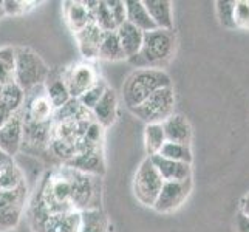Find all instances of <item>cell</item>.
Instances as JSON below:
<instances>
[{
  "label": "cell",
  "mask_w": 249,
  "mask_h": 232,
  "mask_svg": "<svg viewBox=\"0 0 249 232\" xmlns=\"http://www.w3.org/2000/svg\"><path fill=\"white\" fill-rule=\"evenodd\" d=\"M177 47V36L172 30H153L144 33V42L140 53L128 59L136 70L140 68H152V70H161L162 67L170 62L174 57Z\"/></svg>",
  "instance_id": "obj_1"
},
{
  "label": "cell",
  "mask_w": 249,
  "mask_h": 232,
  "mask_svg": "<svg viewBox=\"0 0 249 232\" xmlns=\"http://www.w3.org/2000/svg\"><path fill=\"white\" fill-rule=\"evenodd\" d=\"M172 87L170 76L162 70H152V68H140L124 81L123 85V98L124 104L128 110L138 107L153 93Z\"/></svg>",
  "instance_id": "obj_2"
},
{
  "label": "cell",
  "mask_w": 249,
  "mask_h": 232,
  "mask_svg": "<svg viewBox=\"0 0 249 232\" xmlns=\"http://www.w3.org/2000/svg\"><path fill=\"white\" fill-rule=\"evenodd\" d=\"M14 82L25 93L44 85L50 71L44 59L28 47H14Z\"/></svg>",
  "instance_id": "obj_3"
},
{
  "label": "cell",
  "mask_w": 249,
  "mask_h": 232,
  "mask_svg": "<svg viewBox=\"0 0 249 232\" xmlns=\"http://www.w3.org/2000/svg\"><path fill=\"white\" fill-rule=\"evenodd\" d=\"M65 167V166H64ZM67 169V175L71 186V206L74 211L84 212L101 209L102 203V179L101 177L87 175L82 172Z\"/></svg>",
  "instance_id": "obj_4"
},
{
  "label": "cell",
  "mask_w": 249,
  "mask_h": 232,
  "mask_svg": "<svg viewBox=\"0 0 249 232\" xmlns=\"http://www.w3.org/2000/svg\"><path fill=\"white\" fill-rule=\"evenodd\" d=\"M175 108V93L174 87H166L155 91L138 107L130 111L145 124H162L167 118L174 115Z\"/></svg>",
  "instance_id": "obj_5"
},
{
  "label": "cell",
  "mask_w": 249,
  "mask_h": 232,
  "mask_svg": "<svg viewBox=\"0 0 249 232\" xmlns=\"http://www.w3.org/2000/svg\"><path fill=\"white\" fill-rule=\"evenodd\" d=\"M162 184H164V179L161 178L152 160L147 157L140 164L133 178V194L136 200L141 204L152 208L161 192Z\"/></svg>",
  "instance_id": "obj_6"
},
{
  "label": "cell",
  "mask_w": 249,
  "mask_h": 232,
  "mask_svg": "<svg viewBox=\"0 0 249 232\" xmlns=\"http://www.w3.org/2000/svg\"><path fill=\"white\" fill-rule=\"evenodd\" d=\"M192 192V178L186 181H164L153 209L160 214H169L179 209Z\"/></svg>",
  "instance_id": "obj_7"
},
{
  "label": "cell",
  "mask_w": 249,
  "mask_h": 232,
  "mask_svg": "<svg viewBox=\"0 0 249 232\" xmlns=\"http://www.w3.org/2000/svg\"><path fill=\"white\" fill-rule=\"evenodd\" d=\"M53 127H54V121L34 123L25 119L22 150L31 153H40L48 150L50 143L53 140Z\"/></svg>",
  "instance_id": "obj_8"
},
{
  "label": "cell",
  "mask_w": 249,
  "mask_h": 232,
  "mask_svg": "<svg viewBox=\"0 0 249 232\" xmlns=\"http://www.w3.org/2000/svg\"><path fill=\"white\" fill-rule=\"evenodd\" d=\"M65 84L70 98L79 99L90 87L98 82L99 76L90 64H74L64 68Z\"/></svg>",
  "instance_id": "obj_9"
},
{
  "label": "cell",
  "mask_w": 249,
  "mask_h": 232,
  "mask_svg": "<svg viewBox=\"0 0 249 232\" xmlns=\"http://www.w3.org/2000/svg\"><path fill=\"white\" fill-rule=\"evenodd\" d=\"M23 107L17 110L16 113L11 115V118L0 127V149L6 155L14 158L22 150V141H23Z\"/></svg>",
  "instance_id": "obj_10"
},
{
  "label": "cell",
  "mask_w": 249,
  "mask_h": 232,
  "mask_svg": "<svg viewBox=\"0 0 249 232\" xmlns=\"http://www.w3.org/2000/svg\"><path fill=\"white\" fill-rule=\"evenodd\" d=\"M54 107L47 98V94L44 91V85L36 87L27 93V98H25V104H23V115L25 119L34 123H47V121H53L54 116Z\"/></svg>",
  "instance_id": "obj_11"
},
{
  "label": "cell",
  "mask_w": 249,
  "mask_h": 232,
  "mask_svg": "<svg viewBox=\"0 0 249 232\" xmlns=\"http://www.w3.org/2000/svg\"><path fill=\"white\" fill-rule=\"evenodd\" d=\"M62 166L70 167L73 170L82 172L87 175H94V177H104L106 174V160H104V152L102 147L99 149H87L82 150L78 155H74L71 160L64 162Z\"/></svg>",
  "instance_id": "obj_12"
},
{
  "label": "cell",
  "mask_w": 249,
  "mask_h": 232,
  "mask_svg": "<svg viewBox=\"0 0 249 232\" xmlns=\"http://www.w3.org/2000/svg\"><path fill=\"white\" fill-rule=\"evenodd\" d=\"M44 91L54 108L62 107L65 102L70 99V93H68L67 84H65L64 68L61 67L50 68L48 76L44 82Z\"/></svg>",
  "instance_id": "obj_13"
},
{
  "label": "cell",
  "mask_w": 249,
  "mask_h": 232,
  "mask_svg": "<svg viewBox=\"0 0 249 232\" xmlns=\"http://www.w3.org/2000/svg\"><path fill=\"white\" fill-rule=\"evenodd\" d=\"M91 115L94 121L104 128V130L115 124L118 118V94L113 89L108 87L106 90L99 102L91 110Z\"/></svg>",
  "instance_id": "obj_14"
},
{
  "label": "cell",
  "mask_w": 249,
  "mask_h": 232,
  "mask_svg": "<svg viewBox=\"0 0 249 232\" xmlns=\"http://www.w3.org/2000/svg\"><path fill=\"white\" fill-rule=\"evenodd\" d=\"M153 166L158 170V174L164 181H186L192 178V167L186 162L172 161L167 158H162L161 155L150 157Z\"/></svg>",
  "instance_id": "obj_15"
},
{
  "label": "cell",
  "mask_w": 249,
  "mask_h": 232,
  "mask_svg": "<svg viewBox=\"0 0 249 232\" xmlns=\"http://www.w3.org/2000/svg\"><path fill=\"white\" fill-rule=\"evenodd\" d=\"M166 135L167 143H177L191 145L192 141V127L189 121L181 115H172L161 124Z\"/></svg>",
  "instance_id": "obj_16"
},
{
  "label": "cell",
  "mask_w": 249,
  "mask_h": 232,
  "mask_svg": "<svg viewBox=\"0 0 249 232\" xmlns=\"http://www.w3.org/2000/svg\"><path fill=\"white\" fill-rule=\"evenodd\" d=\"M74 36L78 39L81 54L85 59L98 57L101 42H102V37H104V31H102L98 25L90 23L89 27H85L79 33H76Z\"/></svg>",
  "instance_id": "obj_17"
},
{
  "label": "cell",
  "mask_w": 249,
  "mask_h": 232,
  "mask_svg": "<svg viewBox=\"0 0 249 232\" xmlns=\"http://www.w3.org/2000/svg\"><path fill=\"white\" fill-rule=\"evenodd\" d=\"M116 34H118L119 44H121V47L124 50L127 61L140 53L142 42H144V33L141 30L133 27L132 23L124 22L123 25H119L116 28Z\"/></svg>",
  "instance_id": "obj_18"
},
{
  "label": "cell",
  "mask_w": 249,
  "mask_h": 232,
  "mask_svg": "<svg viewBox=\"0 0 249 232\" xmlns=\"http://www.w3.org/2000/svg\"><path fill=\"white\" fill-rule=\"evenodd\" d=\"M81 212L68 211L51 215L37 232H79Z\"/></svg>",
  "instance_id": "obj_19"
},
{
  "label": "cell",
  "mask_w": 249,
  "mask_h": 232,
  "mask_svg": "<svg viewBox=\"0 0 249 232\" xmlns=\"http://www.w3.org/2000/svg\"><path fill=\"white\" fill-rule=\"evenodd\" d=\"M64 16L68 28L73 34L79 33L85 27L93 23V14L85 8L84 2H65L64 3Z\"/></svg>",
  "instance_id": "obj_20"
},
{
  "label": "cell",
  "mask_w": 249,
  "mask_h": 232,
  "mask_svg": "<svg viewBox=\"0 0 249 232\" xmlns=\"http://www.w3.org/2000/svg\"><path fill=\"white\" fill-rule=\"evenodd\" d=\"M142 2L158 30H174L172 2L169 0H142Z\"/></svg>",
  "instance_id": "obj_21"
},
{
  "label": "cell",
  "mask_w": 249,
  "mask_h": 232,
  "mask_svg": "<svg viewBox=\"0 0 249 232\" xmlns=\"http://www.w3.org/2000/svg\"><path fill=\"white\" fill-rule=\"evenodd\" d=\"M125 3V22L132 23L133 27L141 30L142 33H149L157 30L152 17L145 10L142 0H124Z\"/></svg>",
  "instance_id": "obj_22"
},
{
  "label": "cell",
  "mask_w": 249,
  "mask_h": 232,
  "mask_svg": "<svg viewBox=\"0 0 249 232\" xmlns=\"http://www.w3.org/2000/svg\"><path fill=\"white\" fill-rule=\"evenodd\" d=\"M54 124L57 123H70V121H94L91 111L85 108L79 99L70 98L62 107L54 110L53 116Z\"/></svg>",
  "instance_id": "obj_23"
},
{
  "label": "cell",
  "mask_w": 249,
  "mask_h": 232,
  "mask_svg": "<svg viewBox=\"0 0 249 232\" xmlns=\"http://www.w3.org/2000/svg\"><path fill=\"white\" fill-rule=\"evenodd\" d=\"M79 232H113L110 221L102 209H91L81 212Z\"/></svg>",
  "instance_id": "obj_24"
},
{
  "label": "cell",
  "mask_w": 249,
  "mask_h": 232,
  "mask_svg": "<svg viewBox=\"0 0 249 232\" xmlns=\"http://www.w3.org/2000/svg\"><path fill=\"white\" fill-rule=\"evenodd\" d=\"M98 57L104 59V61H110V62L124 61V59H127L121 44H119L116 30L104 33V37H102L101 47H99Z\"/></svg>",
  "instance_id": "obj_25"
},
{
  "label": "cell",
  "mask_w": 249,
  "mask_h": 232,
  "mask_svg": "<svg viewBox=\"0 0 249 232\" xmlns=\"http://www.w3.org/2000/svg\"><path fill=\"white\" fill-rule=\"evenodd\" d=\"M25 184V175L22 169L13 161L0 166V191H13Z\"/></svg>",
  "instance_id": "obj_26"
},
{
  "label": "cell",
  "mask_w": 249,
  "mask_h": 232,
  "mask_svg": "<svg viewBox=\"0 0 249 232\" xmlns=\"http://www.w3.org/2000/svg\"><path fill=\"white\" fill-rule=\"evenodd\" d=\"M166 141V135L162 130L161 124H147L144 130V145H145V152H147L149 158L158 155L164 145Z\"/></svg>",
  "instance_id": "obj_27"
},
{
  "label": "cell",
  "mask_w": 249,
  "mask_h": 232,
  "mask_svg": "<svg viewBox=\"0 0 249 232\" xmlns=\"http://www.w3.org/2000/svg\"><path fill=\"white\" fill-rule=\"evenodd\" d=\"M14 47L0 48V85L2 87L14 82Z\"/></svg>",
  "instance_id": "obj_28"
},
{
  "label": "cell",
  "mask_w": 249,
  "mask_h": 232,
  "mask_svg": "<svg viewBox=\"0 0 249 232\" xmlns=\"http://www.w3.org/2000/svg\"><path fill=\"white\" fill-rule=\"evenodd\" d=\"M25 98H27V93H25L16 82L5 85L2 89V94H0V101H2L13 113H16L17 110H20L23 107Z\"/></svg>",
  "instance_id": "obj_29"
},
{
  "label": "cell",
  "mask_w": 249,
  "mask_h": 232,
  "mask_svg": "<svg viewBox=\"0 0 249 232\" xmlns=\"http://www.w3.org/2000/svg\"><path fill=\"white\" fill-rule=\"evenodd\" d=\"M158 155H161L162 158L172 160V161L186 162V164H191V162H192L191 145H184V144L166 143L164 145H162V149H161V152Z\"/></svg>",
  "instance_id": "obj_30"
},
{
  "label": "cell",
  "mask_w": 249,
  "mask_h": 232,
  "mask_svg": "<svg viewBox=\"0 0 249 232\" xmlns=\"http://www.w3.org/2000/svg\"><path fill=\"white\" fill-rule=\"evenodd\" d=\"M25 200H27V184L13 191H0V212L14 206H25Z\"/></svg>",
  "instance_id": "obj_31"
},
{
  "label": "cell",
  "mask_w": 249,
  "mask_h": 232,
  "mask_svg": "<svg viewBox=\"0 0 249 232\" xmlns=\"http://www.w3.org/2000/svg\"><path fill=\"white\" fill-rule=\"evenodd\" d=\"M93 23L98 25V27L107 33V31H115L118 27L111 17V13L107 6V2H98L96 10L93 11Z\"/></svg>",
  "instance_id": "obj_32"
},
{
  "label": "cell",
  "mask_w": 249,
  "mask_h": 232,
  "mask_svg": "<svg viewBox=\"0 0 249 232\" xmlns=\"http://www.w3.org/2000/svg\"><path fill=\"white\" fill-rule=\"evenodd\" d=\"M108 89V84L104 81V79H98V82L93 85V87H90L87 91H85L82 96L79 98V102L81 104L87 108V110H93L94 108V106L98 104L99 102V99L102 98V94L106 93V90Z\"/></svg>",
  "instance_id": "obj_33"
},
{
  "label": "cell",
  "mask_w": 249,
  "mask_h": 232,
  "mask_svg": "<svg viewBox=\"0 0 249 232\" xmlns=\"http://www.w3.org/2000/svg\"><path fill=\"white\" fill-rule=\"evenodd\" d=\"M217 5V16L223 27L235 28V5L234 0H218Z\"/></svg>",
  "instance_id": "obj_34"
},
{
  "label": "cell",
  "mask_w": 249,
  "mask_h": 232,
  "mask_svg": "<svg viewBox=\"0 0 249 232\" xmlns=\"http://www.w3.org/2000/svg\"><path fill=\"white\" fill-rule=\"evenodd\" d=\"M25 206H14L3 212H0V231H10L19 225Z\"/></svg>",
  "instance_id": "obj_35"
},
{
  "label": "cell",
  "mask_w": 249,
  "mask_h": 232,
  "mask_svg": "<svg viewBox=\"0 0 249 232\" xmlns=\"http://www.w3.org/2000/svg\"><path fill=\"white\" fill-rule=\"evenodd\" d=\"M3 11L5 16H20L31 10L36 2H23V0H3Z\"/></svg>",
  "instance_id": "obj_36"
},
{
  "label": "cell",
  "mask_w": 249,
  "mask_h": 232,
  "mask_svg": "<svg viewBox=\"0 0 249 232\" xmlns=\"http://www.w3.org/2000/svg\"><path fill=\"white\" fill-rule=\"evenodd\" d=\"M235 27L249 30V2L240 0L235 5Z\"/></svg>",
  "instance_id": "obj_37"
},
{
  "label": "cell",
  "mask_w": 249,
  "mask_h": 232,
  "mask_svg": "<svg viewBox=\"0 0 249 232\" xmlns=\"http://www.w3.org/2000/svg\"><path fill=\"white\" fill-rule=\"evenodd\" d=\"M107 6L111 13V17L116 23V27L123 25L125 22V3L123 0H106Z\"/></svg>",
  "instance_id": "obj_38"
},
{
  "label": "cell",
  "mask_w": 249,
  "mask_h": 232,
  "mask_svg": "<svg viewBox=\"0 0 249 232\" xmlns=\"http://www.w3.org/2000/svg\"><path fill=\"white\" fill-rule=\"evenodd\" d=\"M235 228L237 232H249V217H245L243 214H237L235 217Z\"/></svg>",
  "instance_id": "obj_39"
},
{
  "label": "cell",
  "mask_w": 249,
  "mask_h": 232,
  "mask_svg": "<svg viewBox=\"0 0 249 232\" xmlns=\"http://www.w3.org/2000/svg\"><path fill=\"white\" fill-rule=\"evenodd\" d=\"M11 115H13V111L8 108L2 101H0V127H2L8 119L11 118Z\"/></svg>",
  "instance_id": "obj_40"
},
{
  "label": "cell",
  "mask_w": 249,
  "mask_h": 232,
  "mask_svg": "<svg viewBox=\"0 0 249 232\" xmlns=\"http://www.w3.org/2000/svg\"><path fill=\"white\" fill-rule=\"evenodd\" d=\"M240 214H243L245 217H249V192L240 200Z\"/></svg>",
  "instance_id": "obj_41"
},
{
  "label": "cell",
  "mask_w": 249,
  "mask_h": 232,
  "mask_svg": "<svg viewBox=\"0 0 249 232\" xmlns=\"http://www.w3.org/2000/svg\"><path fill=\"white\" fill-rule=\"evenodd\" d=\"M10 161H13V158L0 149V166H3V164H6V162H10Z\"/></svg>",
  "instance_id": "obj_42"
},
{
  "label": "cell",
  "mask_w": 249,
  "mask_h": 232,
  "mask_svg": "<svg viewBox=\"0 0 249 232\" xmlns=\"http://www.w3.org/2000/svg\"><path fill=\"white\" fill-rule=\"evenodd\" d=\"M3 16H5V11H3V3L0 2V19H2Z\"/></svg>",
  "instance_id": "obj_43"
},
{
  "label": "cell",
  "mask_w": 249,
  "mask_h": 232,
  "mask_svg": "<svg viewBox=\"0 0 249 232\" xmlns=\"http://www.w3.org/2000/svg\"><path fill=\"white\" fill-rule=\"evenodd\" d=\"M2 89H3V87H2V85H0V94H2Z\"/></svg>",
  "instance_id": "obj_44"
}]
</instances>
